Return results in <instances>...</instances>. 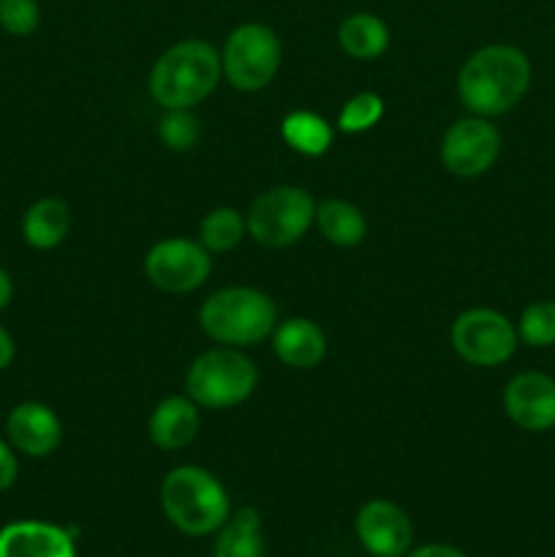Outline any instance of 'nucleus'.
Wrapping results in <instances>:
<instances>
[{"label":"nucleus","mask_w":555,"mask_h":557,"mask_svg":"<svg viewBox=\"0 0 555 557\" xmlns=\"http://www.w3.org/2000/svg\"><path fill=\"white\" fill-rule=\"evenodd\" d=\"M531 87V60L509 44H490L466 60L457 76L462 107L477 117H498L515 109Z\"/></svg>","instance_id":"1"},{"label":"nucleus","mask_w":555,"mask_h":557,"mask_svg":"<svg viewBox=\"0 0 555 557\" xmlns=\"http://www.w3.org/2000/svg\"><path fill=\"white\" fill-rule=\"evenodd\" d=\"M223 74L221 54L201 38L169 47L150 71V96L163 109H194L215 90Z\"/></svg>","instance_id":"2"},{"label":"nucleus","mask_w":555,"mask_h":557,"mask_svg":"<svg viewBox=\"0 0 555 557\" xmlns=\"http://www.w3.org/2000/svg\"><path fill=\"white\" fill-rule=\"evenodd\" d=\"M161 509L185 536H210L232 515L223 484L199 466H180L161 482Z\"/></svg>","instance_id":"3"},{"label":"nucleus","mask_w":555,"mask_h":557,"mask_svg":"<svg viewBox=\"0 0 555 557\" xmlns=\"http://www.w3.org/2000/svg\"><path fill=\"white\" fill-rule=\"evenodd\" d=\"M199 324L223 346H256L278 326V308L264 292L248 286L221 288L199 310Z\"/></svg>","instance_id":"4"},{"label":"nucleus","mask_w":555,"mask_h":557,"mask_svg":"<svg viewBox=\"0 0 555 557\" xmlns=\"http://www.w3.org/2000/svg\"><path fill=\"white\" fill-rule=\"evenodd\" d=\"M259 384V370L237 348L223 346L194 359L185 375L188 397L201 408L223 411L248 400Z\"/></svg>","instance_id":"5"},{"label":"nucleus","mask_w":555,"mask_h":557,"mask_svg":"<svg viewBox=\"0 0 555 557\" xmlns=\"http://www.w3.org/2000/svg\"><path fill=\"white\" fill-rule=\"evenodd\" d=\"M316 221V205L308 190L294 185H278L256 196L245 228L264 248H286L297 243Z\"/></svg>","instance_id":"6"},{"label":"nucleus","mask_w":555,"mask_h":557,"mask_svg":"<svg viewBox=\"0 0 555 557\" xmlns=\"http://www.w3.org/2000/svg\"><path fill=\"white\" fill-rule=\"evenodd\" d=\"M226 79L237 90H264L281 69V41L272 27L261 22H245L229 33L221 52Z\"/></svg>","instance_id":"7"},{"label":"nucleus","mask_w":555,"mask_h":557,"mask_svg":"<svg viewBox=\"0 0 555 557\" xmlns=\"http://www.w3.org/2000/svg\"><path fill=\"white\" fill-rule=\"evenodd\" d=\"M517 326L498 310H466L452 324V348L477 368H498L509 362L517 351Z\"/></svg>","instance_id":"8"},{"label":"nucleus","mask_w":555,"mask_h":557,"mask_svg":"<svg viewBox=\"0 0 555 557\" xmlns=\"http://www.w3.org/2000/svg\"><path fill=\"white\" fill-rule=\"evenodd\" d=\"M210 270V250L183 237H172L152 245L145 259V272L152 286L169 294H188L194 288L205 286Z\"/></svg>","instance_id":"9"},{"label":"nucleus","mask_w":555,"mask_h":557,"mask_svg":"<svg viewBox=\"0 0 555 557\" xmlns=\"http://www.w3.org/2000/svg\"><path fill=\"white\" fill-rule=\"evenodd\" d=\"M501 152V134L488 117H462L441 141V161L457 177H479L495 163Z\"/></svg>","instance_id":"10"},{"label":"nucleus","mask_w":555,"mask_h":557,"mask_svg":"<svg viewBox=\"0 0 555 557\" xmlns=\"http://www.w3.org/2000/svg\"><path fill=\"white\" fill-rule=\"evenodd\" d=\"M359 544L373 557H403L411 549L414 528L406 511L392 500H370L354 520Z\"/></svg>","instance_id":"11"},{"label":"nucleus","mask_w":555,"mask_h":557,"mask_svg":"<svg viewBox=\"0 0 555 557\" xmlns=\"http://www.w3.org/2000/svg\"><path fill=\"white\" fill-rule=\"evenodd\" d=\"M504 411L528 433L555 430V379L547 373H520L506 384Z\"/></svg>","instance_id":"12"},{"label":"nucleus","mask_w":555,"mask_h":557,"mask_svg":"<svg viewBox=\"0 0 555 557\" xmlns=\"http://www.w3.org/2000/svg\"><path fill=\"white\" fill-rule=\"evenodd\" d=\"M0 557H76V533L41 520L0 528Z\"/></svg>","instance_id":"13"},{"label":"nucleus","mask_w":555,"mask_h":557,"mask_svg":"<svg viewBox=\"0 0 555 557\" xmlns=\"http://www.w3.org/2000/svg\"><path fill=\"white\" fill-rule=\"evenodd\" d=\"M11 446L27 457H49L63 444V424L44 403H20L5 419Z\"/></svg>","instance_id":"14"},{"label":"nucleus","mask_w":555,"mask_h":557,"mask_svg":"<svg viewBox=\"0 0 555 557\" xmlns=\"http://www.w3.org/2000/svg\"><path fill=\"white\" fill-rule=\"evenodd\" d=\"M147 433L158 449H185L199 433V411L190 397H166L156 406L147 422Z\"/></svg>","instance_id":"15"},{"label":"nucleus","mask_w":555,"mask_h":557,"mask_svg":"<svg viewBox=\"0 0 555 557\" xmlns=\"http://www.w3.org/2000/svg\"><path fill=\"white\" fill-rule=\"evenodd\" d=\"M272 348L288 368L310 370L324 359L326 337L321 326L310 319H288L272 332Z\"/></svg>","instance_id":"16"},{"label":"nucleus","mask_w":555,"mask_h":557,"mask_svg":"<svg viewBox=\"0 0 555 557\" xmlns=\"http://www.w3.org/2000/svg\"><path fill=\"white\" fill-rule=\"evenodd\" d=\"M212 557H264V539H261L259 511L243 506L218 528Z\"/></svg>","instance_id":"17"},{"label":"nucleus","mask_w":555,"mask_h":557,"mask_svg":"<svg viewBox=\"0 0 555 557\" xmlns=\"http://www.w3.org/2000/svg\"><path fill=\"white\" fill-rule=\"evenodd\" d=\"M71 228V210L63 199H38L22 218V234L36 250H52L65 239Z\"/></svg>","instance_id":"18"},{"label":"nucleus","mask_w":555,"mask_h":557,"mask_svg":"<svg viewBox=\"0 0 555 557\" xmlns=\"http://www.w3.org/2000/svg\"><path fill=\"white\" fill-rule=\"evenodd\" d=\"M337 41H341L343 52L354 60H373L386 52L390 47V27L381 16L368 14V11H357V14L346 16L337 27Z\"/></svg>","instance_id":"19"},{"label":"nucleus","mask_w":555,"mask_h":557,"mask_svg":"<svg viewBox=\"0 0 555 557\" xmlns=\"http://www.w3.org/2000/svg\"><path fill=\"white\" fill-rule=\"evenodd\" d=\"M316 223H319L321 234L341 248H354L368 234V221L359 207L341 199H324L321 205H316Z\"/></svg>","instance_id":"20"},{"label":"nucleus","mask_w":555,"mask_h":557,"mask_svg":"<svg viewBox=\"0 0 555 557\" xmlns=\"http://www.w3.org/2000/svg\"><path fill=\"white\" fill-rule=\"evenodd\" d=\"M281 136L294 152L308 158L324 156L332 147V128L324 117H319L316 112H292L283 117Z\"/></svg>","instance_id":"21"},{"label":"nucleus","mask_w":555,"mask_h":557,"mask_svg":"<svg viewBox=\"0 0 555 557\" xmlns=\"http://www.w3.org/2000/svg\"><path fill=\"white\" fill-rule=\"evenodd\" d=\"M245 228V221L239 218L237 210L232 207H218V210L207 212L205 221H201V245H205L210 253H226V250L237 248Z\"/></svg>","instance_id":"22"},{"label":"nucleus","mask_w":555,"mask_h":557,"mask_svg":"<svg viewBox=\"0 0 555 557\" xmlns=\"http://www.w3.org/2000/svg\"><path fill=\"white\" fill-rule=\"evenodd\" d=\"M517 335L531 348L555 346V302L553 299H536L528 305L517 321Z\"/></svg>","instance_id":"23"},{"label":"nucleus","mask_w":555,"mask_h":557,"mask_svg":"<svg viewBox=\"0 0 555 557\" xmlns=\"http://www.w3.org/2000/svg\"><path fill=\"white\" fill-rule=\"evenodd\" d=\"M158 136H161L163 147L174 152L194 150L199 145V120L194 117L190 109H166V114L161 117V125H158Z\"/></svg>","instance_id":"24"},{"label":"nucleus","mask_w":555,"mask_h":557,"mask_svg":"<svg viewBox=\"0 0 555 557\" xmlns=\"http://www.w3.org/2000/svg\"><path fill=\"white\" fill-rule=\"evenodd\" d=\"M384 114V101L375 92H359L351 101L343 107L341 117H337V128L343 134H362V131L373 128Z\"/></svg>","instance_id":"25"},{"label":"nucleus","mask_w":555,"mask_h":557,"mask_svg":"<svg viewBox=\"0 0 555 557\" xmlns=\"http://www.w3.org/2000/svg\"><path fill=\"white\" fill-rule=\"evenodd\" d=\"M41 22L36 0H0V27L11 36H30Z\"/></svg>","instance_id":"26"},{"label":"nucleus","mask_w":555,"mask_h":557,"mask_svg":"<svg viewBox=\"0 0 555 557\" xmlns=\"http://www.w3.org/2000/svg\"><path fill=\"white\" fill-rule=\"evenodd\" d=\"M16 473H20V462H16L14 449L5 441H0V493L16 482Z\"/></svg>","instance_id":"27"},{"label":"nucleus","mask_w":555,"mask_h":557,"mask_svg":"<svg viewBox=\"0 0 555 557\" xmlns=\"http://www.w3.org/2000/svg\"><path fill=\"white\" fill-rule=\"evenodd\" d=\"M403 557H468V555L462 553V549L449 547V544H424V547L411 549V553H406Z\"/></svg>","instance_id":"28"},{"label":"nucleus","mask_w":555,"mask_h":557,"mask_svg":"<svg viewBox=\"0 0 555 557\" xmlns=\"http://www.w3.org/2000/svg\"><path fill=\"white\" fill-rule=\"evenodd\" d=\"M14 362V341H11L9 332L0 326V370H5Z\"/></svg>","instance_id":"29"},{"label":"nucleus","mask_w":555,"mask_h":557,"mask_svg":"<svg viewBox=\"0 0 555 557\" xmlns=\"http://www.w3.org/2000/svg\"><path fill=\"white\" fill-rule=\"evenodd\" d=\"M11 294H14V283H11L9 272L0 267V310L11 302Z\"/></svg>","instance_id":"30"}]
</instances>
